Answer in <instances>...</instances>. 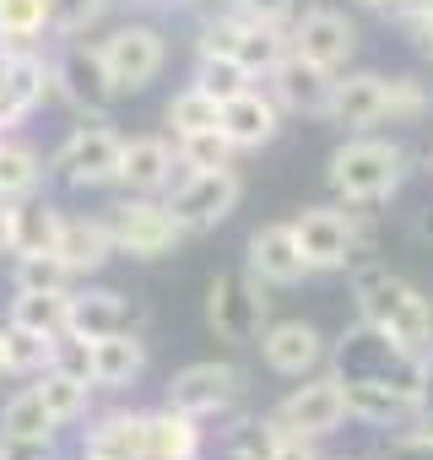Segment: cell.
I'll list each match as a JSON object with an SVG mask.
<instances>
[{"label": "cell", "instance_id": "cell-29", "mask_svg": "<svg viewBox=\"0 0 433 460\" xmlns=\"http://www.w3.org/2000/svg\"><path fill=\"white\" fill-rule=\"evenodd\" d=\"M55 417H49V406H44V395L28 385V390H17L6 406H0V438H44V444H55Z\"/></svg>", "mask_w": 433, "mask_h": 460}, {"label": "cell", "instance_id": "cell-13", "mask_svg": "<svg viewBox=\"0 0 433 460\" xmlns=\"http://www.w3.org/2000/svg\"><path fill=\"white\" fill-rule=\"evenodd\" d=\"M55 93H60L71 109H82V114H103V109H114V98H119V87H114V76H109L98 44H71V49L55 60Z\"/></svg>", "mask_w": 433, "mask_h": 460}, {"label": "cell", "instance_id": "cell-33", "mask_svg": "<svg viewBox=\"0 0 433 460\" xmlns=\"http://www.w3.org/2000/svg\"><path fill=\"white\" fill-rule=\"evenodd\" d=\"M216 114H223V103H216L206 87H179L173 98H168V109H163V119H168V130L173 136H195V130H211L216 125Z\"/></svg>", "mask_w": 433, "mask_h": 460}, {"label": "cell", "instance_id": "cell-19", "mask_svg": "<svg viewBox=\"0 0 433 460\" xmlns=\"http://www.w3.org/2000/svg\"><path fill=\"white\" fill-rule=\"evenodd\" d=\"M146 325V309L114 288H71V320L66 331L98 341V336H114V331H141Z\"/></svg>", "mask_w": 433, "mask_h": 460}, {"label": "cell", "instance_id": "cell-31", "mask_svg": "<svg viewBox=\"0 0 433 460\" xmlns=\"http://www.w3.org/2000/svg\"><path fill=\"white\" fill-rule=\"evenodd\" d=\"M33 390L44 395L49 417L66 428V422H82V417H87V406H93V390H98V385H87V379H71V374H60V368H44V374L33 379Z\"/></svg>", "mask_w": 433, "mask_h": 460}, {"label": "cell", "instance_id": "cell-18", "mask_svg": "<svg viewBox=\"0 0 433 460\" xmlns=\"http://www.w3.org/2000/svg\"><path fill=\"white\" fill-rule=\"evenodd\" d=\"M244 266H250L266 288H298L304 277H314L309 261H304V250H298L293 222H266V227H255V234H250V255H244Z\"/></svg>", "mask_w": 433, "mask_h": 460}, {"label": "cell", "instance_id": "cell-39", "mask_svg": "<svg viewBox=\"0 0 433 460\" xmlns=\"http://www.w3.org/2000/svg\"><path fill=\"white\" fill-rule=\"evenodd\" d=\"M255 76L234 60V55H200L195 60V87H206L216 103H223V98H234V93H244Z\"/></svg>", "mask_w": 433, "mask_h": 460}, {"label": "cell", "instance_id": "cell-4", "mask_svg": "<svg viewBox=\"0 0 433 460\" xmlns=\"http://www.w3.org/2000/svg\"><path fill=\"white\" fill-rule=\"evenodd\" d=\"M206 325L216 341L228 347H255L261 331L271 325V298H266V282L244 266V271H223L211 277L206 288Z\"/></svg>", "mask_w": 433, "mask_h": 460}, {"label": "cell", "instance_id": "cell-53", "mask_svg": "<svg viewBox=\"0 0 433 460\" xmlns=\"http://www.w3.org/2000/svg\"><path fill=\"white\" fill-rule=\"evenodd\" d=\"M336 460H347V455H336Z\"/></svg>", "mask_w": 433, "mask_h": 460}, {"label": "cell", "instance_id": "cell-44", "mask_svg": "<svg viewBox=\"0 0 433 460\" xmlns=\"http://www.w3.org/2000/svg\"><path fill=\"white\" fill-rule=\"evenodd\" d=\"M384 460H433V438L411 428V433H401V438L384 444Z\"/></svg>", "mask_w": 433, "mask_h": 460}, {"label": "cell", "instance_id": "cell-11", "mask_svg": "<svg viewBox=\"0 0 433 460\" xmlns=\"http://www.w3.org/2000/svg\"><path fill=\"white\" fill-rule=\"evenodd\" d=\"M287 433H304V438H331L341 422H347V385L331 374H309L304 385H293L282 395V406L271 411Z\"/></svg>", "mask_w": 433, "mask_h": 460}, {"label": "cell", "instance_id": "cell-6", "mask_svg": "<svg viewBox=\"0 0 433 460\" xmlns=\"http://www.w3.org/2000/svg\"><path fill=\"white\" fill-rule=\"evenodd\" d=\"M119 163H125V136L109 130V125H76L60 152L49 157V168L76 184V190H109L119 184Z\"/></svg>", "mask_w": 433, "mask_h": 460}, {"label": "cell", "instance_id": "cell-28", "mask_svg": "<svg viewBox=\"0 0 433 460\" xmlns=\"http://www.w3.org/2000/svg\"><path fill=\"white\" fill-rule=\"evenodd\" d=\"M293 44H287V28H277V22H239V44H234V60L250 71V76H271L277 71V60L287 55Z\"/></svg>", "mask_w": 433, "mask_h": 460}, {"label": "cell", "instance_id": "cell-17", "mask_svg": "<svg viewBox=\"0 0 433 460\" xmlns=\"http://www.w3.org/2000/svg\"><path fill=\"white\" fill-rule=\"evenodd\" d=\"M216 125H223V136L234 141V152H261L282 136V103L271 98V87L261 93L255 82L234 98H223V114H216Z\"/></svg>", "mask_w": 433, "mask_h": 460}, {"label": "cell", "instance_id": "cell-30", "mask_svg": "<svg viewBox=\"0 0 433 460\" xmlns=\"http://www.w3.org/2000/svg\"><path fill=\"white\" fill-rule=\"evenodd\" d=\"M71 320V293H17L6 309V325L39 331V336H60Z\"/></svg>", "mask_w": 433, "mask_h": 460}, {"label": "cell", "instance_id": "cell-46", "mask_svg": "<svg viewBox=\"0 0 433 460\" xmlns=\"http://www.w3.org/2000/svg\"><path fill=\"white\" fill-rule=\"evenodd\" d=\"M49 449L55 444H44V438H0V460H55Z\"/></svg>", "mask_w": 433, "mask_h": 460}, {"label": "cell", "instance_id": "cell-21", "mask_svg": "<svg viewBox=\"0 0 433 460\" xmlns=\"http://www.w3.org/2000/svg\"><path fill=\"white\" fill-rule=\"evenodd\" d=\"M179 146L163 136H136L125 141V163H119V190L125 195H168L173 173H179Z\"/></svg>", "mask_w": 433, "mask_h": 460}, {"label": "cell", "instance_id": "cell-42", "mask_svg": "<svg viewBox=\"0 0 433 460\" xmlns=\"http://www.w3.org/2000/svg\"><path fill=\"white\" fill-rule=\"evenodd\" d=\"M49 368H60V374H71V379H87V385H93V341H87V336H76V331H60V336H55V347H49Z\"/></svg>", "mask_w": 433, "mask_h": 460}, {"label": "cell", "instance_id": "cell-3", "mask_svg": "<svg viewBox=\"0 0 433 460\" xmlns=\"http://www.w3.org/2000/svg\"><path fill=\"white\" fill-rule=\"evenodd\" d=\"M325 179H331L336 200L374 206V200H390L406 184V152L395 141H379V136H352L347 146L331 152Z\"/></svg>", "mask_w": 433, "mask_h": 460}, {"label": "cell", "instance_id": "cell-32", "mask_svg": "<svg viewBox=\"0 0 433 460\" xmlns=\"http://www.w3.org/2000/svg\"><path fill=\"white\" fill-rule=\"evenodd\" d=\"M60 217L66 211L49 200H17V255H55Z\"/></svg>", "mask_w": 433, "mask_h": 460}, {"label": "cell", "instance_id": "cell-45", "mask_svg": "<svg viewBox=\"0 0 433 460\" xmlns=\"http://www.w3.org/2000/svg\"><path fill=\"white\" fill-rule=\"evenodd\" d=\"M320 438H304V433H287L282 428V438H277V449H271V460H320V449H314Z\"/></svg>", "mask_w": 433, "mask_h": 460}, {"label": "cell", "instance_id": "cell-14", "mask_svg": "<svg viewBox=\"0 0 433 460\" xmlns=\"http://www.w3.org/2000/svg\"><path fill=\"white\" fill-rule=\"evenodd\" d=\"M261 358H266V368L271 374H282V379H309V374H320L325 368V358H331V347H325V336L309 325V320H271L266 331H261Z\"/></svg>", "mask_w": 433, "mask_h": 460}, {"label": "cell", "instance_id": "cell-8", "mask_svg": "<svg viewBox=\"0 0 433 460\" xmlns=\"http://www.w3.org/2000/svg\"><path fill=\"white\" fill-rule=\"evenodd\" d=\"M244 200V179L234 168H200V173H179V184L168 190L173 217L190 234H211L216 222H228Z\"/></svg>", "mask_w": 433, "mask_h": 460}, {"label": "cell", "instance_id": "cell-50", "mask_svg": "<svg viewBox=\"0 0 433 460\" xmlns=\"http://www.w3.org/2000/svg\"><path fill=\"white\" fill-rule=\"evenodd\" d=\"M411 422H417V433H428V438H433V406H422V411H417Z\"/></svg>", "mask_w": 433, "mask_h": 460}, {"label": "cell", "instance_id": "cell-35", "mask_svg": "<svg viewBox=\"0 0 433 460\" xmlns=\"http://www.w3.org/2000/svg\"><path fill=\"white\" fill-rule=\"evenodd\" d=\"M173 146H179L184 173H200V168H234V141L223 136V125L195 130V136H173Z\"/></svg>", "mask_w": 433, "mask_h": 460}, {"label": "cell", "instance_id": "cell-26", "mask_svg": "<svg viewBox=\"0 0 433 460\" xmlns=\"http://www.w3.org/2000/svg\"><path fill=\"white\" fill-rule=\"evenodd\" d=\"M347 385V417L368 422V428H401L422 411V401L390 390V385H368V379H341Z\"/></svg>", "mask_w": 433, "mask_h": 460}, {"label": "cell", "instance_id": "cell-22", "mask_svg": "<svg viewBox=\"0 0 433 460\" xmlns=\"http://www.w3.org/2000/svg\"><path fill=\"white\" fill-rule=\"evenodd\" d=\"M55 255L71 266V277H93L114 261V234H109V217H60V239Z\"/></svg>", "mask_w": 433, "mask_h": 460}, {"label": "cell", "instance_id": "cell-24", "mask_svg": "<svg viewBox=\"0 0 433 460\" xmlns=\"http://www.w3.org/2000/svg\"><path fill=\"white\" fill-rule=\"evenodd\" d=\"M200 444H206L200 417H190L168 401L157 411H146V460H200Z\"/></svg>", "mask_w": 433, "mask_h": 460}, {"label": "cell", "instance_id": "cell-41", "mask_svg": "<svg viewBox=\"0 0 433 460\" xmlns=\"http://www.w3.org/2000/svg\"><path fill=\"white\" fill-rule=\"evenodd\" d=\"M109 12V0H49V33L60 39H82L87 28H98Z\"/></svg>", "mask_w": 433, "mask_h": 460}, {"label": "cell", "instance_id": "cell-27", "mask_svg": "<svg viewBox=\"0 0 433 460\" xmlns=\"http://www.w3.org/2000/svg\"><path fill=\"white\" fill-rule=\"evenodd\" d=\"M49 163L28 141H0V200H33Z\"/></svg>", "mask_w": 433, "mask_h": 460}, {"label": "cell", "instance_id": "cell-49", "mask_svg": "<svg viewBox=\"0 0 433 460\" xmlns=\"http://www.w3.org/2000/svg\"><path fill=\"white\" fill-rule=\"evenodd\" d=\"M411 28H417V49L433 60V12H417V17H411Z\"/></svg>", "mask_w": 433, "mask_h": 460}, {"label": "cell", "instance_id": "cell-15", "mask_svg": "<svg viewBox=\"0 0 433 460\" xmlns=\"http://www.w3.org/2000/svg\"><path fill=\"white\" fill-rule=\"evenodd\" d=\"M287 44H293V55H304V60H314V66H325V71H341V66L352 60V49H358V28H352L347 12L314 6V12H304V17L287 28Z\"/></svg>", "mask_w": 433, "mask_h": 460}, {"label": "cell", "instance_id": "cell-52", "mask_svg": "<svg viewBox=\"0 0 433 460\" xmlns=\"http://www.w3.org/2000/svg\"><path fill=\"white\" fill-rule=\"evenodd\" d=\"M422 234H433V217H422Z\"/></svg>", "mask_w": 433, "mask_h": 460}, {"label": "cell", "instance_id": "cell-10", "mask_svg": "<svg viewBox=\"0 0 433 460\" xmlns=\"http://www.w3.org/2000/svg\"><path fill=\"white\" fill-rule=\"evenodd\" d=\"M293 234L309 271H347L358 261V217L341 206H304L293 217Z\"/></svg>", "mask_w": 433, "mask_h": 460}, {"label": "cell", "instance_id": "cell-36", "mask_svg": "<svg viewBox=\"0 0 433 460\" xmlns=\"http://www.w3.org/2000/svg\"><path fill=\"white\" fill-rule=\"evenodd\" d=\"M71 266L60 255H17V271H12V288L17 293H71Z\"/></svg>", "mask_w": 433, "mask_h": 460}, {"label": "cell", "instance_id": "cell-16", "mask_svg": "<svg viewBox=\"0 0 433 460\" xmlns=\"http://www.w3.org/2000/svg\"><path fill=\"white\" fill-rule=\"evenodd\" d=\"M266 87H271V98L282 103V114H304V119H325V109H331V87H336V71H325V66H314V60H304V55H282L277 60V71L266 76Z\"/></svg>", "mask_w": 433, "mask_h": 460}, {"label": "cell", "instance_id": "cell-9", "mask_svg": "<svg viewBox=\"0 0 433 460\" xmlns=\"http://www.w3.org/2000/svg\"><path fill=\"white\" fill-rule=\"evenodd\" d=\"M98 55L109 66L114 87H119V98H125V93H141V87L157 82V71L168 60V44L152 22H119L109 39H98Z\"/></svg>", "mask_w": 433, "mask_h": 460}, {"label": "cell", "instance_id": "cell-38", "mask_svg": "<svg viewBox=\"0 0 433 460\" xmlns=\"http://www.w3.org/2000/svg\"><path fill=\"white\" fill-rule=\"evenodd\" d=\"M428 114H433V93H428V82H417V76H390L384 119H390V125H417V119H428Z\"/></svg>", "mask_w": 433, "mask_h": 460}, {"label": "cell", "instance_id": "cell-1", "mask_svg": "<svg viewBox=\"0 0 433 460\" xmlns=\"http://www.w3.org/2000/svg\"><path fill=\"white\" fill-rule=\"evenodd\" d=\"M347 271H352L358 320L384 331L395 347L433 358V298L422 288H411L406 277H390V266H379V261H363V266H347Z\"/></svg>", "mask_w": 433, "mask_h": 460}, {"label": "cell", "instance_id": "cell-43", "mask_svg": "<svg viewBox=\"0 0 433 460\" xmlns=\"http://www.w3.org/2000/svg\"><path fill=\"white\" fill-rule=\"evenodd\" d=\"M293 6H298V0H234L239 17H250V22H277V28L293 22Z\"/></svg>", "mask_w": 433, "mask_h": 460}, {"label": "cell", "instance_id": "cell-7", "mask_svg": "<svg viewBox=\"0 0 433 460\" xmlns=\"http://www.w3.org/2000/svg\"><path fill=\"white\" fill-rule=\"evenodd\" d=\"M244 390H250V379H244L239 363L206 358V363H184V368L168 379V406H179V411H190V417L206 422V417L234 411V406L244 401Z\"/></svg>", "mask_w": 433, "mask_h": 460}, {"label": "cell", "instance_id": "cell-51", "mask_svg": "<svg viewBox=\"0 0 433 460\" xmlns=\"http://www.w3.org/2000/svg\"><path fill=\"white\" fill-rule=\"evenodd\" d=\"M0 374H12V368H6V325H0Z\"/></svg>", "mask_w": 433, "mask_h": 460}, {"label": "cell", "instance_id": "cell-2", "mask_svg": "<svg viewBox=\"0 0 433 460\" xmlns=\"http://www.w3.org/2000/svg\"><path fill=\"white\" fill-rule=\"evenodd\" d=\"M331 363H336V379H368V385H390V390H401V395H411V401H422V406H428L433 358L395 347V341H390L384 331H374L368 320H358V325H352V331L336 341Z\"/></svg>", "mask_w": 433, "mask_h": 460}, {"label": "cell", "instance_id": "cell-23", "mask_svg": "<svg viewBox=\"0 0 433 460\" xmlns=\"http://www.w3.org/2000/svg\"><path fill=\"white\" fill-rule=\"evenodd\" d=\"M146 363H152V352H146L141 331H114V336L93 341V385L98 390H130L146 374Z\"/></svg>", "mask_w": 433, "mask_h": 460}, {"label": "cell", "instance_id": "cell-47", "mask_svg": "<svg viewBox=\"0 0 433 460\" xmlns=\"http://www.w3.org/2000/svg\"><path fill=\"white\" fill-rule=\"evenodd\" d=\"M0 255H17V200H0Z\"/></svg>", "mask_w": 433, "mask_h": 460}, {"label": "cell", "instance_id": "cell-25", "mask_svg": "<svg viewBox=\"0 0 433 460\" xmlns=\"http://www.w3.org/2000/svg\"><path fill=\"white\" fill-rule=\"evenodd\" d=\"M82 460H146V411H109L87 428Z\"/></svg>", "mask_w": 433, "mask_h": 460}, {"label": "cell", "instance_id": "cell-20", "mask_svg": "<svg viewBox=\"0 0 433 460\" xmlns=\"http://www.w3.org/2000/svg\"><path fill=\"white\" fill-rule=\"evenodd\" d=\"M384 93H390V76H379V71L336 76L325 119H331V125H341V130H352V136H363L368 125H384Z\"/></svg>", "mask_w": 433, "mask_h": 460}, {"label": "cell", "instance_id": "cell-40", "mask_svg": "<svg viewBox=\"0 0 433 460\" xmlns=\"http://www.w3.org/2000/svg\"><path fill=\"white\" fill-rule=\"evenodd\" d=\"M49 347H55V336L22 331V325H6V368H12V374L39 379V374L49 368Z\"/></svg>", "mask_w": 433, "mask_h": 460}, {"label": "cell", "instance_id": "cell-48", "mask_svg": "<svg viewBox=\"0 0 433 460\" xmlns=\"http://www.w3.org/2000/svg\"><path fill=\"white\" fill-rule=\"evenodd\" d=\"M358 6H368V12H384V17H417L422 6H428V0H358Z\"/></svg>", "mask_w": 433, "mask_h": 460}, {"label": "cell", "instance_id": "cell-12", "mask_svg": "<svg viewBox=\"0 0 433 460\" xmlns=\"http://www.w3.org/2000/svg\"><path fill=\"white\" fill-rule=\"evenodd\" d=\"M49 93H55V60H44L33 44H6V55H0V130L22 125Z\"/></svg>", "mask_w": 433, "mask_h": 460}, {"label": "cell", "instance_id": "cell-34", "mask_svg": "<svg viewBox=\"0 0 433 460\" xmlns=\"http://www.w3.org/2000/svg\"><path fill=\"white\" fill-rule=\"evenodd\" d=\"M277 438H282V422L266 411V417H239L223 433V449H228V460H271Z\"/></svg>", "mask_w": 433, "mask_h": 460}, {"label": "cell", "instance_id": "cell-5", "mask_svg": "<svg viewBox=\"0 0 433 460\" xmlns=\"http://www.w3.org/2000/svg\"><path fill=\"white\" fill-rule=\"evenodd\" d=\"M109 234H114V255L163 261V255H173L190 239V227L173 217V206L163 195H125L109 211Z\"/></svg>", "mask_w": 433, "mask_h": 460}, {"label": "cell", "instance_id": "cell-37", "mask_svg": "<svg viewBox=\"0 0 433 460\" xmlns=\"http://www.w3.org/2000/svg\"><path fill=\"white\" fill-rule=\"evenodd\" d=\"M49 33V0H0V44H33Z\"/></svg>", "mask_w": 433, "mask_h": 460}]
</instances>
